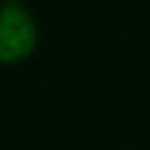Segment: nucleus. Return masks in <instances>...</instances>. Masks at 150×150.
Returning a JSON list of instances; mask_svg holds the SVG:
<instances>
[{
	"instance_id": "2",
	"label": "nucleus",
	"mask_w": 150,
	"mask_h": 150,
	"mask_svg": "<svg viewBox=\"0 0 150 150\" xmlns=\"http://www.w3.org/2000/svg\"><path fill=\"white\" fill-rule=\"evenodd\" d=\"M16 3H25V6H28V0H16Z\"/></svg>"
},
{
	"instance_id": "1",
	"label": "nucleus",
	"mask_w": 150,
	"mask_h": 150,
	"mask_svg": "<svg viewBox=\"0 0 150 150\" xmlns=\"http://www.w3.org/2000/svg\"><path fill=\"white\" fill-rule=\"evenodd\" d=\"M40 25L25 3L0 0V64H22L37 52Z\"/></svg>"
}]
</instances>
